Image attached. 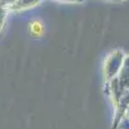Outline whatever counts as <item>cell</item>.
I'll return each mask as SVG.
<instances>
[{
    "label": "cell",
    "mask_w": 129,
    "mask_h": 129,
    "mask_svg": "<svg viewBox=\"0 0 129 129\" xmlns=\"http://www.w3.org/2000/svg\"><path fill=\"white\" fill-rule=\"evenodd\" d=\"M30 32L34 36H40L44 32V27H43V25L40 22H32L30 26Z\"/></svg>",
    "instance_id": "cell-3"
},
{
    "label": "cell",
    "mask_w": 129,
    "mask_h": 129,
    "mask_svg": "<svg viewBox=\"0 0 129 129\" xmlns=\"http://www.w3.org/2000/svg\"><path fill=\"white\" fill-rule=\"evenodd\" d=\"M124 58H125V54L121 50H115L106 57L103 62V76L106 81H110L119 75Z\"/></svg>",
    "instance_id": "cell-1"
},
{
    "label": "cell",
    "mask_w": 129,
    "mask_h": 129,
    "mask_svg": "<svg viewBox=\"0 0 129 129\" xmlns=\"http://www.w3.org/2000/svg\"><path fill=\"white\" fill-rule=\"evenodd\" d=\"M116 78H117V81H119L121 89L124 92L129 90V56H125L120 72Z\"/></svg>",
    "instance_id": "cell-2"
},
{
    "label": "cell",
    "mask_w": 129,
    "mask_h": 129,
    "mask_svg": "<svg viewBox=\"0 0 129 129\" xmlns=\"http://www.w3.org/2000/svg\"><path fill=\"white\" fill-rule=\"evenodd\" d=\"M0 16H3V14H0ZM2 25H3V17H0V28H2Z\"/></svg>",
    "instance_id": "cell-4"
}]
</instances>
